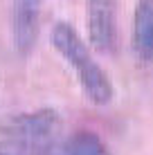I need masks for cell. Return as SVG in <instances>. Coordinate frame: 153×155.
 <instances>
[{
  "mask_svg": "<svg viewBox=\"0 0 153 155\" xmlns=\"http://www.w3.org/2000/svg\"><path fill=\"white\" fill-rule=\"evenodd\" d=\"M61 117L52 108L14 115L0 128L2 151L16 155H47L59 144Z\"/></svg>",
  "mask_w": 153,
  "mask_h": 155,
  "instance_id": "cell-2",
  "label": "cell"
},
{
  "mask_svg": "<svg viewBox=\"0 0 153 155\" xmlns=\"http://www.w3.org/2000/svg\"><path fill=\"white\" fill-rule=\"evenodd\" d=\"M50 43L63 61L72 68L79 85L95 106H108L113 99V83L101 65L97 63L90 45L81 41L79 31L70 23H56L50 31Z\"/></svg>",
  "mask_w": 153,
  "mask_h": 155,
  "instance_id": "cell-1",
  "label": "cell"
},
{
  "mask_svg": "<svg viewBox=\"0 0 153 155\" xmlns=\"http://www.w3.org/2000/svg\"><path fill=\"white\" fill-rule=\"evenodd\" d=\"M0 155H16V153H9V151H0Z\"/></svg>",
  "mask_w": 153,
  "mask_h": 155,
  "instance_id": "cell-7",
  "label": "cell"
},
{
  "mask_svg": "<svg viewBox=\"0 0 153 155\" xmlns=\"http://www.w3.org/2000/svg\"><path fill=\"white\" fill-rule=\"evenodd\" d=\"M149 63H153V54H151V58H149Z\"/></svg>",
  "mask_w": 153,
  "mask_h": 155,
  "instance_id": "cell-8",
  "label": "cell"
},
{
  "mask_svg": "<svg viewBox=\"0 0 153 155\" xmlns=\"http://www.w3.org/2000/svg\"><path fill=\"white\" fill-rule=\"evenodd\" d=\"M131 43L135 54L149 63L153 54V0H138L135 5Z\"/></svg>",
  "mask_w": 153,
  "mask_h": 155,
  "instance_id": "cell-5",
  "label": "cell"
},
{
  "mask_svg": "<svg viewBox=\"0 0 153 155\" xmlns=\"http://www.w3.org/2000/svg\"><path fill=\"white\" fill-rule=\"evenodd\" d=\"M41 2L43 0H14L12 34L18 54L27 56L41 34Z\"/></svg>",
  "mask_w": 153,
  "mask_h": 155,
  "instance_id": "cell-4",
  "label": "cell"
},
{
  "mask_svg": "<svg viewBox=\"0 0 153 155\" xmlns=\"http://www.w3.org/2000/svg\"><path fill=\"white\" fill-rule=\"evenodd\" d=\"M47 155H110V148L97 133L77 130L59 142Z\"/></svg>",
  "mask_w": 153,
  "mask_h": 155,
  "instance_id": "cell-6",
  "label": "cell"
},
{
  "mask_svg": "<svg viewBox=\"0 0 153 155\" xmlns=\"http://www.w3.org/2000/svg\"><path fill=\"white\" fill-rule=\"evenodd\" d=\"M117 2L119 0H86L88 41L99 54H113L117 47Z\"/></svg>",
  "mask_w": 153,
  "mask_h": 155,
  "instance_id": "cell-3",
  "label": "cell"
}]
</instances>
